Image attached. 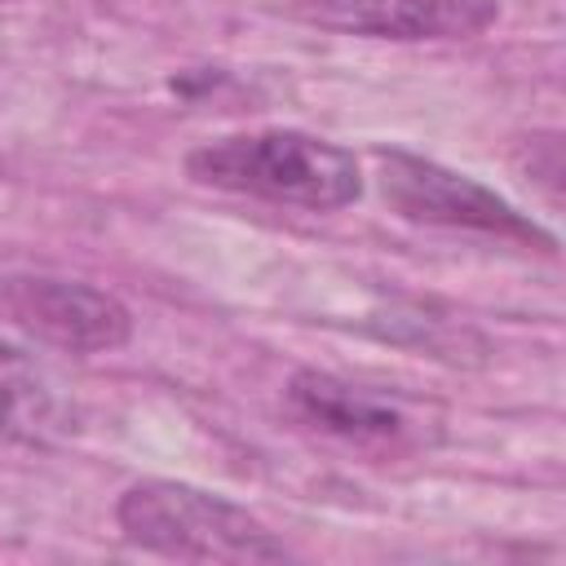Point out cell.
<instances>
[{
  "instance_id": "6da1fadb",
  "label": "cell",
  "mask_w": 566,
  "mask_h": 566,
  "mask_svg": "<svg viewBox=\"0 0 566 566\" xmlns=\"http://www.w3.org/2000/svg\"><path fill=\"white\" fill-rule=\"evenodd\" d=\"M186 177L226 195H248L305 212H336L358 203L363 195L358 159L345 146L301 128L212 137L186 155Z\"/></svg>"
},
{
  "instance_id": "7a4b0ae2",
  "label": "cell",
  "mask_w": 566,
  "mask_h": 566,
  "mask_svg": "<svg viewBox=\"0 0 566 566\" xmlns=\"http://www.w3.org/2000/svg\"><path fill=\"white\" fill-rule=\"evenodd\" d=\"M115 522L128 544L164 557H186V562H283L292 548L243 504L172 482V478H146L133 482L119 504Z\"/></svg>"
},
{
  "instance_id": "3957f363",
  "label": "cell",
  "mask_w": 566,
  "mask_h": 566,
  "mask_svg": "<svg viewBox=\"0 0 566 566\" xmlns=\"http://www.w3.org/2000/svg\"><path fill=\"white\" fill-rule=\"evenodd\" d=\"M380 195L402 221H416V226L522 239V243H539L544 252L557 248V239L539 230L526 212H517L504 195L411 150H380Z\"/></svg>"
},
{
  "instance_id": "277c9868",
  "label": "cell",
  "mask_w": 566,
  "mask_h": 566,
  "mask_svg": "<svg viewBox=\"0 0 566 566\" xmlns=\"http://www.w3.org/2000/svg\"><path fill=\"white\" fill-rule=\"evenodd\" d=\"M0 310L18 327L66 354H111L133 336L128 305L80 279H49V274L0 279Z\"/></svg>"
},
{
  "instance_id": "5b68a950",
  "label": "cell",
  "mask_w": 566,
  "mask_h": 566,
  "mask_svg": "<svg viewBox=\"0 0 566 566\" xmlns=\"http://www.w3.org/2000/svg\"><path fill=\"white\" fill-rule=\"evenodd\" d=\"M296 13L323 31L363 40H469L500 18V0H296Z\"/></svg>"
},
{
  "instance_id": "8992f818",
  "label": "cell",
  "mask_w": 566,
  "mask_h": 566,
  "mask_svg": "<svg viewBox=\"0 0 566 566\" xmlns=\"http://www.w3.org/2000/svg\"><path fill=\"white\" fill-rule=\"evenodd\" d=\"M287 402L314 429L358 442V447H389L407 438V411L398 402L363 385H349L332 371H318V367H305L287 380Z\"/></svg>"
},
{
  "instance_id": "52a82bcc",
  "label": "cell",
  "mask_w": 566,
  "mask_h": 566,
  "mask_svg": "<svg viewBox=\"0 0 566 566\" xmlns=\"http://www.w3.org/2000/svg\"><path fill=\"white\" fill-rule=\"evenodd\" d=\"M75 433V411L40 380H0V442L4 447H57Z\"/></svg>"
},
{
  "instance_id": "ba28073f",
  "label": "cell",
  "mask_w": 566,
  "mask_h": 566,
  "mask_svg": "<svg viewBox=\"0 0 566 566\" xmlns=\"http://www.w3.org/2000/svg\"><path fill=\"white\" fill-rule=\"evenodd\" d=\"M9 358H18V349H13V345H4V340H0V363H9Z\"/></svg>"
},
{
  "instance_id": "9c48e42d",
  "label": "cell",
  "mask_w": 566,
  "mask_h": 566,
  "mask_svg": "<svg viewBox=\"0 0 566 566\" xmlns=\"http://www.w3.org/2000/svg\"><path fill=\"white\" fill-rule=\"evenodd\" d=\"M0 4H9V0H0Z\"/></svg>"
}]
</instances>
